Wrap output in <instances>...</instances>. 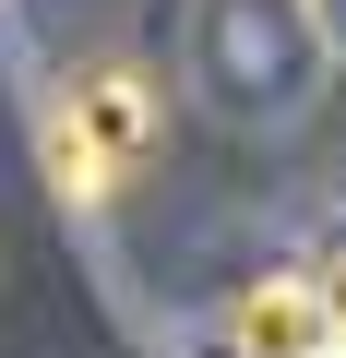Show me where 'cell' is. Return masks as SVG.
<instances>
[{
  "mask_svg": "<svg viewBox=\"0 0 346 358\" xmlns=\"http://www.w3.org/2000/svg\"><path fill=\"white\" fill-rule=\"evenodd\" d=\"M310 24H298V0H192V84L203 108H227L239 131H275L310 108Z\"/></svg>",
  "mask_w": 346,
  "mask_h": 358,
  "instance_id": "2",
  "label": "cell"
},
{
  "mask_svg": "<svg viewBox=\"0 0 346 358\" xmlns=\"http://www.w3.org/2000/svg\"><path fill=\"white\" fill-rule=\"evenodd\" d=\"M203 346H215V358H334V334H322V310H310V275H298V263L251 275V287L203 322Z\"/></svg>",
  "mask_w": 346,
  "mask_h": 358,
  "instance_id": "3",
  "label": "cell"
},
{
  "mask_svg": "<svg viewBox=\"0 0 346 358\" xmlns=\"http://www.w3.org/2000/svg\"><path fill=\"white\" fill-rule=\"evenodd\" d=\"M167 143V72L155 60H84L36 108V167L60 179V203H120Z\"/></svg>",
  "mask_w": 346,
  "mask_h": 358,
  "instance_id": "1",
  "label": "cell"
},
{
  "mask_svg": "<svg viewBox=\"0 0 346 358\" xmlns=\"http://www.w3.org/2000/svg\"><path fill=\"white\" fill-rule=\"evenodd\" d=\"M298 275H310V310H322V334H334V358H346V227H334Z\"/></svg>",
  "mask_w": 346,
  "mask_h": 358,
  "instance_id": "4",
  "label": "cell"
},
{
  "mask_svg": "<svg viewBox=\"0 0 346 358\" xmlns=\"http://www.w3.org/2000/svg\"><path fill=\"white\" fill-rule=\"evenodd\" d=\"M298 24H310V48H322V60H346V0H298Z\"/></svg>",
  "mask_w": 346,
  "mask_h": 358,
  "instance_id": "5",
  "label": "cell"
}]
</instances>
